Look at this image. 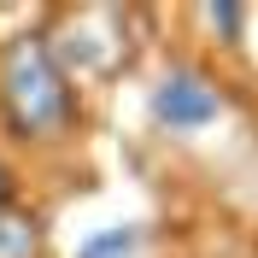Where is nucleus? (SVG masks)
Listing matches in <instances>:
<instances>
[{"label": "nucleus", "mask_w": 258, "mask_h": 258, "mask_svg": "<svg viewBox=\"0 0 258 258\" xmlns=\"http://www.w3.org/2000/svg\"><path fill=\"white\" fill-rule=\"evenodd\" d=\"M6 100H12V117L30 135H47V129L64 123L71 94H64V77H59V64H53V53L41 41L12 47V59H6Z\"/></svg>", "instance_id": "1"}, {"label": "nucleus", "mask_w": 258, "mask_h": 258, "mask_svg": "<svg viewBox=\"0 0 258 258\" xmlns=\"http://www.w3.org/2000/svg\"><path fill=\"white\" fill-rule=\"evenodd\" d=\"M153 117L164 129H176V135H194V129H206V123L223 117V94L200 71H170L159 82V94H153Z\"/></svg>", "instance_id": "2"}, {"label": "nucleus", "mask_w": 258, "mask_h": 258, "mask_svg": "<svg viewBox=\"0 0 258 258\" xmlns=\"http://www.w3.org/2000/svg\"><path fill=\"white\" fill-rule=\"evenodd\" d=\"M135 246H141L135 229H100L77 246V258H135Z\"/></svg>", "instance_id": "3"}, {"label": "nucleus", "mask_w": 258, "mask_h": 258, "mask_svg": "<svg viewBox=\"0 0 258 258\" xmlns=\"http://www.w3.org/2000/svg\"><path fill=\"white\" fill-rule=\"evenodd\" d=\"M35 252V223L18 211H0V258H30Z\"/></svg>", "instance_id": "4"}]
</instances>
